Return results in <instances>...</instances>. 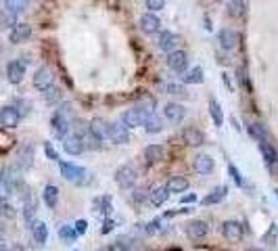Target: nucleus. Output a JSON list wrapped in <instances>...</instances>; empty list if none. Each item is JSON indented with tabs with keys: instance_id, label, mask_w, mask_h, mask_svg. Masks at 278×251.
I'll return each instance as SVG.
<instances>
[{
	"instance_id": "nucleus-1",
	"label": "nucleus",
	"mask_w": 278,
	"mask_h": 251,
	"mask_svg": "<svg viewBox=\"0 0 278 251\" xmlns=\"http://www.w3.org/2000/svg\"><path fill=\"white\" fill-rule=\"evenodd\" d=\"M72 124H74V107H72V103H61V107L53 113V118H51V126H53V132H55L57 139H65V136H69Z\"/></svg>"
},
{
	"instance_id": "nucleus-2",
	"label": "nucleus",
	"mask_w": 278,
	"mask_h": 251,
	"mask_svg": "<svg viewBox=\"0 0 278 251\" xmlns=\"http://www.w3.org/2000/svg\"><path fill=\"white\" fill-rule=\"evenodd\" d=\"M59 170H61V176L69 182H74V185H86L88 182V170L82 166L69 164V162H59Z\"/></svg>"
},
{
	"instance_id": "nucleus-3",
	"label": "nucleus",
	"mask_w": 278,
	"mask_h": 251,
	"mask_svg": "<svg viewBox=\"0 0 278 251\" xmlns=\"http://www.w3.org/2000/svg\"><path fill=\"white\" fill-rule=\"evenodd\" d=\"M149 116H151V111L141 109V107H134V109H128V111L122 113V124H124L128 130L141 128V126H145V122H147Z\"/></svg>"
},
{
	"instance_id": "nucleus-4",
	"label": "nucleus",
	"mask_w": 278,
	"mask_h": 251,
	"mask_svg": "<svg viewBox=\"0 0 278 251\" xmlns=\"http://www.w3.org/2000/svg\"><path fill=\"white\" fill-rule=\"evenodd\" d=\"M107 139L115 145H128L130 132L122 122H111V124H107Z\"/></svg>"
},
{
	"instance_id": "nucleus-5",
	"label": "nucleus",
	"mask_w": 278,
	"mask_h": 251,
	"mask_svg": "<svg viewBox=\"0 0 278 251\" xmlns=\"http://www.w3.org/2000/svg\"><path fill=\"white\" fill-rule=\"evenodd\" d=\"M15 166L21 170V172H26L34 166V145L30 143H23L19 149H17V157H15Z\"/></svg>"
},
{
	"instance_id": "nucleus-6",
	"label": "nucleus",
	"mask_w": 278,
	"mask_h": 251,
	"mask_svg": "<svg viewBox=\"0 0 278 251\" xmlns=\"http://www.w3.org/2000/svg\"><path fill=\"white\" fill-rule=\"evenodd\" d=\"M136 170H134V166H130V164H124V166H120L118 170H115V182L122 187V189H132L134 187V182H136Z\"/></svg>"
},
{
	"instance_id": "nucleus-7",
	"label": "nucleus",
	"mask_w": 278,
	"mask_h": 251,
	"mask_svg": "<svg viewBox=\"0 0 278 251\" xmlns=\"http://www.w3.org/2000/svg\"><path fill=\"white\" fill-rule=\"evenodd\" d=\"M222 237L228 243H241L243 241V224L237 220H226L222 224Z\"/></svg>"
},
{
	"instance_id": "nucleus-8",
	"label": "nucleus",
	"mask_w": 278,
	"mask_h": 251,
	"mask_svg": "<svg viewBox=\"0 0 278 251\" xmlns=\"http://www.w3.org/2000/svg\"><path fill=\"white\" fill-rule=\"evenodd\" d=\"M19 122H21V113L17 111L15 105H7V107L0 109V124H3L5 128L13 130V128L19 126Z\"/></svg>"
},
{
	"instance_id": "nucleus-9",
	"label": "nucleus",
	"mask_w": 278,
	"mask_h": 251,
	"mask_svg": "<svg viewBox=\"0 0 278 251\" xmlns=\"http://www.w3.org/2000/svg\"><path fill=\"white\" fill-rule=\"evenodd\" d=\"M166 63H168V67L172 72L182 74L184 70H187V65H189V55L184 51H172V53H168Z\"/></svg>"
},
{
	"instance_id": "nucleus-10",
	"label": "nucleus",
	"mask_w": 278,
	"mask_h": 251,
	"mask_svg": "<svg viewBox=\"0 0 278 251\" xmlns=\"http://www.w3.org/2000/svg\"><path fill=\"white\" fill-rule=\"evenodd\" d=\"M239 32L233 30V28H224L220 34H218V42L224 51H235L239 47Z\"/></svg>"
},
{
	"instance_id": "nucleus-11",
	"label": "nucleus",
	"mask_w": 278,
	"mask_h": 251,
	"mask_svg": "<svg viewBox=\"0 0 278 251\" xmlns=\"http://www.w3.org/2000/svg\"><path fill=\"white\" fill-rule=\"evenodd\" d=\"M207 233H210V226H207V222L203 220H191L187 224V235L191 241H201L207 237Z\"/></svg>"
},
{
	"instance_id": "nucleus-12",
	"label": "nucleus",
	"mask_w": 278,
	"mask_h": 251,
	"mask_svg": "<svg viewBox=\"0 0 278 251\" xmlns=\"http://www.w3.org/2000/svg\"><path fill=\"white\" fill-rule=\"evenodd\" d=\"M53 72H51V67H46V65H42V67H38L36 70V74H34V86L38 88V90H44L49 88V86H53Z\"/></svg>"
},
{
	"instance_id": "nucleus-13",
	"label": "nucleus",
	"mask_w": 278,
	"mask_h": 251,
	"mask_svg": "<svg viewBox=\"0 0 278 251\" xmlns=\"http://www.w3.org/2000/svg\"><path fill=\"white\" fill-rule=\"evenodd\" d=\"M63 149H65L67 155L78 157V155H82L86 151V143H84V139H80V136L72 134V136H65L63 139Z\"/></svg>"
},
{
	"instance_id": "nucleus-14",
	"label": "nucleus",
	"mask_w": 278,
	"mask_h": 251,
	"mask_svg": "<svg viewBox=\"0 0 278 251\" xmlns=\"http://www.w3.org/2000/svg\"><path fill=\"white\" fill-rule=\"evenodd\" d=\"M178 42H180V38L174 32L164 30L159 34V38H157V47L161 51H166V53H172V51H178Z\"/></svg>"
},
{
	"instance_id": "nucleus-15",
	"label": "nucleus",
	"mask_w": 278,
	"mask_h": 251,
	"mask_svg": "<svg viewBox=\"0 0 278 251\" xmlns=\"http://www.w3.org/2000/svg\"><path fill=\"white\" fill-rule=\"evenodd\" d=\"M0 180H3V182H7V185L15 191V189H19L21 187V170L13 164V166H5L3 168V178H0Z\"/></svg>"
},
{
	"instance_id": "nucleus-16",
	"label": "nucleus",
	"mask_w": 278,
	"mask_h": 251,
	"mask_svg": "<svg viewBox=\"0 0 278 251\" xmlns=\"http://www.w3.org/2000/svg\"><path fill=\"white\" fill-rule=\"evenodd\" d=\"M138 24H141V30L145 34H157V32H161V19L155 13H145Z\"/></svg>"
},
{
	"instance_id": "nucleus-17",
	"label": "nucleus",
	"mask_w": 278,
	"mask_h": 251,
	"mask_svg": "<svg viewBox=\"0 0 278 251\" xmlns=\"http://www.w3.org/2000/svg\"><path fill=\"white\" fill-rule=\"evenodd\" d=\"M182 141L187 143L189 147H201L205 143V134L199 128L189 126V128H184V132H182Z\"/></svg>"
},
{
	"instance_id": "nucleus-18",
	"label": "nucleus",
	"mask_w": 278,
	"mask_h": 251,
	"mask_svg": "<svg viewBox=\"0 0 278 251\" xmlns=\"http://www.w3.org/2000/svg\"><path fill=\"white\" fill-rule=\"evenodd\" d=\"M23 76H26V65L21 61H9L7 65V78L11 84H21L23 82Z\"/></svg>"
},
{
	"instance_id": "nucleus-19",
	"label": "nucleus",
	"mask_w": 278,
	"mask_h": 251,
	"mask_svg": "<svg viewBox=\"0 0 278 251\" xmlns=\"http://www.w3.org/2000/svg\"><path fill=\"white\" fill-rule=\"evenodd\" d=\"M30 36H32V26H28V24H17V26L11 30V34H9V40H11L13 44H21V42H28Z\"/></svg>"
},
{
	"instance_id": "nucleus-20",
	"label": "nucleus",
	"mask_w": 278,
	"mask_h": 251,
	"mask_svg": "<svg viewBox=\"0 0 278 251\" xmlns=\"http://www.w3.org/2000/svg\"><path fill=\"white\" fill-rule=\"evenodd\" d=\"M164 113H166V118L172 122V124H180L184 120V116H187V109H184L180 103H168L164 107Z\"/></svg>"
},
{
	"instance_id": "nucleus-21",
	"label": "nucleus",
	"mask_w": 278,
	"mask_h": 251,
	"mask_svg": "<svg viewBox=\"0 0 278 251\" xmlns=\"http://www.w3.org/2000/svg\"><path fill=\"white\" fill-rule=\"evenodd\" d=\"M195 172H199L201 176L212 174L214 172V159H212V155H205V153L197 155L195 157Z\"/></svg>"
},
{
	"instance_id": "nucleus-22",
	"label": "nucleus",
	"mask_w": 278,
	"mask_h": 251,
	"mask_svg": "<svg viewBox=\"0 0 278 251\" xmlns=\"http://www.w3.org/2000/svg\"><path fill=\"white\" fill-rule=\"evenodd\" d=\"M166 189H168V193L172 195H180V193H187V189H189V180L184 178V176H172L170 180H168V185H166Z\"/></svg>"
},
{
	"instance_id": "nucleus-23",
	"label": "nucleus",
	"mask_w": 278,
	"mask_h": 251,
	"mask_svg": "<svg viewBox=\"0 0 278 251\" xmlns=\"http://www.w3.org/2000/svg\"><path fill=\"white\" fill-rule=\"evenodd\" d=\"M42 199H44V205L49 210H55L57 208V203H59V189L55 185H49V187H44L42 191Z\"/></svg>"
},
{
	"instance_id": "nucleus-24",
	"label": "nucleus",
	"mask_w": 278,
	"mask_h": 251,
	"mask_svg": "<svg viewBox=\"0 0 278 251\" xmlns=\"http://www.w3.org/2000/svg\"><path fill=\"white\" fill-rule=\"evenodd\" d=\"M32 237L38 245H46V241H49V226L40 220H36L34 226H32Z\"/></svg>"
},
{
	"instance_id": "nucleus-25",
	"label": "nucleus",
	"mask_w": 278,
	"mask_h": 251,
	"mask_svg": "<svg viewBox=\"0 0 278 251\" xmlns=\"http://www.w3.org/2000/svg\"><path fill=\"white\" fill-rule=\"evenodd\" d=\"M260 153H262V157H264V162L272 168L276 162H278V151L268 143V141H262L260 143Z\"/></svg>"
},
{
	"instance_id": "nucleus-26",
	"label": "nucleus",
	"mask_w": 278,
	"mask_h": 251,
	"mask_svg": "<svg viewBox=\"0 0 278 251\" xmlns=\"http://www.w3.org/2000/svg\"><path fill=\"white\" fill-rule=\"evenodd\" d=\"M168 199H170V193H168L166 187H155L151 191V195H149V201H151L153 208H161V205H164Z\"/></svg>"
},
{
	"instance_id": "nucleus-27",
	"label": "nucleus",
	"mask_w": 278,
	"mask_h": 251,
	"mask_svg": "<svg viewBox=\"0 0 278 251\" xmlns=\"http://www.w3.org/2000/svg\"><path fill=\"white\" fill-rule=\"evenodd\" d=\"M226 195H228V187H226V185H220V187L212 189V193L203 199V205H216V203L224 201V199H226Z\"/></svg>"
},
{
	"instance_id": "nucleus-28",
	"label": "nucleus",
	"mask_w": 278,
	"mask_h": 251,
	"mask_svg": "<svg viewBox=\"0 0 278 251\" xmlns=\"http://www.w3.org/2000/svg\"><path fill=\"white\" fill-rule=\"evenodd\" d=\"M210 116H212V120H214V124L218 126V128H222V124H224V111H222V105L218 103V99H210Z\"/></svg>"
},
{
	"instance_id": "nucleus-29",
	"label": "nucleus",
	"mask_w": 278,
	"mask_h": 251,
	"mask_svg": "<svg viewBox=\"0 0 278 251\" xmlns=\"http://www.w3.org/2000/svg\"><path fill=\"white\" fill-rule=\"evenodd\" d=\"M164 128H166V124H164V120L157 116V113H151V116L147 118V122H145V130L149 134H157V132H161Z\"/></svg>"
},
{
	"instance_id": "nucleus-30",
	"label": "nucleus",
	"mask_w": 278,
	"mask_h": 251,
	"mask_svg": "<svg viewBox=\"0 0 278 251\" xmlns=\"http://www.w3.org/2000/svg\"><path fill=\"white\" fill-rule=\"evenodd\" d=\"M247 132L253 136L256 141H268V132H266V128H264V124H260V122H249L247 124Z\"/></svg>"
},
{
	"instance_id": "nucleus-31",
	"label": "nucleus",
	"mask_w": 278,
	"mask_h": 251,
	"mask_svg": "<svg viewBox=\"0 0 278 251\" xmlns=\"http://www.w3.org/2000/svg\"><path fill=\"white\" fill-rule=\"evenodd\" d=\"M203 80H205V76H203L201 67H193V70L184 72V76H182L184 84H203Z\"/></svg>"
},
{
	"instance_id": "nucleus-32",
	"label": "nucleus",
	"mask_w": 278,
	"mask_h": 251,
	"mask_svg": "<svg viewBox=\"0 0 278 251\" xmlns=\"http://www.w3.org/2000/svg\"><path fill=\"white\" fill-rule=\"evenodd\" d=\"M145 157L149 164H159L161 159H164V149H161L159 145H149L145 149Z\"/></svg>"
},
{
	"instance_id": "nucleus-33",
	"label": "nucleus",
	"mask_w": 278,
	"mask_h": 251,
	"mask_svg": "<svg viewBox=\"0 0 278 251\" xmlns=\"http://www.w3.org/2000/svg\"><path fill=\"white\" fill-rule=\"evenodd\" d=\"M42 97H44V103L46 105H57V103H61V88H57V86H49L42 93Z\"/></svg>"
},
{
	"instance_id": "nucleus-34",
	"label": "nucleus",
	"mask_w": 278,
	"mask_h": 251,
	"mask_svg": "<svg viewBox=\"0 0 278 251\" xmlns=\"http://www.w3.org/2000/svg\"><path fill=\"white\" fill-rule=\"evenodd\" d=\"M226 11H228L230 17H235V19L243 17L245 15V0H228Z\"/></svg>"
},
{
	"instance_id": "nucleus-35",
	"label": "nucleus",
	"mask_w": 278,
	"mask_h": 251,
	"mask_svg": "<svg viewBox=\"0 0 278 251\" xmlns=\"http://www.w3.org/2000/svg\"><path fill=\"white\" fill-rule=\"evenodd\" d=\"M28 5H30V0H5V9L9 13H13V15L23 13L28 9Z\"/></svg>"
},
{
	"instance_id": "nucleus-36",
	"label": "nucleus",
	"mask_w": 278,
	"mask_h": 251,
	"mask_svg": "<svg viewBox=\"0 0 278 251\" xmlns=\"http://www.w3.org/2000/svg\"><path fill=\"white\" fill-rule=\"evenodd\" d=\"M59 237H61L65 243H74V241L78 239V233H76V228H74L72 224H63V226L59 228Z\"/></svg>"
},
{
	"instance_id": "nucleus-37",
	"label": "nucleus",
	"mask_w": 278,
	"mask_h": 251,
	"mask_svg": "<svg viewBox=\"0 0 278 251\" xmlns=\"http://www.w3.org/2000/svg\"><path fill=\"white\" fill-rule=\"evenodd\" d=\"M34 216H36V203H34V199H30V201H26V205H23V218H26V224L32 228L34 226Z\"/></svg>"
},
{
	"instance_id": "nucleus-38",
	"label": "nucleus",
	"mask_w": 278,
	"mask_h": 251,
	"mask_svg": "<svg viewBox=\"0 0 278 251\" xmlns=\"http://www.w3.org/2000/svg\"><path fill=\"white\" fill-rule=\"evenodd\" d=\"M149 195H151V189H147V187H138V189L132 193V201H134V203H145V201L149 199Z\"/></svg>"
},
{
	"instance_id": "nucleus-39",
	"label": "nucleus",
	"mask_w": 278,
	"mask_h": 251,
	"mask_svg": "<svg viewBox=\"0 0 278 251\" xmlns=\"http://www.w3.org/2000/svg\"><path fill=\"white\" fill-rule=\"evenodd\" d=\"M228 172H230V176H233V180H235L237 187H245L243 176H241V172H239V168H237L235 164H228Z\"/></svg>"
},
{
	"instance_id": "nucleus-40",
	"label": "nucleus",
	"mask_w": 278,
	"mask_h": 251,
	"mask_svg": "<svg viewBox=\"0 0 278 251\" xmlns=\"http://www.w3.org/2000/svg\"><path fill=\"white\" fill-rule=\"evenodd\" d=\"M3 24L13 30V28L17 26V15H13V13H9V11L5 9V11H3V21H0V26H3Z\"/></svg>"
},
{
	"instance_id": "nucleus-41",
	"label": "nucleus",
	"mask_w": 278,
	"mask_h": 251,
	"mask_svg": "<svg viewBox=\"0 0 278 251\" xmlns=\"http://www.w3.org/2000/svg\"><path fill=\"white\" fill-rule=\"evenodd\" d=\"M0 216H3V218H15V208H13V205L11 203H0Z\"/></svg>"
},
{
	"instance_id": "nucleus-42",
	"label": "nucleus",
	"mask_w": 278,
	"mask_h": 251,
	"mask_svg": "<svg viewBox=\"0 0 278 251\" xmlns=\"http://www.w3.org/2000/svg\"><path fill=\"white\" fill-rule=\"evenodd\" d=\"M107 251H132V247H130V245H128V243L124 241V237H122V239H120L118 243L109 245V247H107Z\"/></svg>"
},
{
	"instance_id": "nucleus-43",
	"label": "nucleus",
	"mask_w": 278,
	"mask_h": 251,
	"mask_svg": "<svg viewBox=\"0 0 278 251\" xmlns=\"http://www.w3.org/2000/svg\"><path fill=\"white\" fill-rule=\"evenodd\" d=\"M11 193H13V189H11L9 185H7V182H3V180H0V203H5V201H9Z\"/></svg>"
},
{
	"instance_id": "nucleus-44",
	"label": "nucleus",
	"mask_w": 278,
	"mask_h": 251,
	"mask_svg": "<svg viewBox=\"0 0 278 251\" xmlns=\"http://www.w3.org/2000/svg\"><path fill=\"white\" fill-rule=\"evenodd\" d=\"M166 7V0H147V9L149 13H157Z\"/></svg>"
},
{
	"instance_id": "nucleus-45",
	"label": "nucleus",
	"mask_w": 278,
	"mask_h": 251,
	"mask_svg": "<svg viewBox=\"0 0 278 251\" xmlns=\"http://www.w3.org/2000/svg\"><path fill=\"white\" fill-rule=\"evenodd\" d=\"M168 93L170 95H180V97H187V88L182 84H168Z\"/></svg>"
},
{
	"instance_id": "nucleus-46",
	"label": "nucleus",
	"mask_w": 278,
	"mask_h": 251,
	"mask_svg": "<svg viewBox=\"0 0 278 251\" xmlns=\"http://www.w3.org/2000/svg\"><path fill=\"white\" fill-rule=\"evenodd\" d=\"M44 153H46L49 159H53V162H59V155H57V151H55V147L51 143H44Z\"/></svg>"
},
{
	"instance_id": "nucleus-47",
	"label": "nucleus",
	"mask_w": 278,
	"mask_h": 251,
	"mask_svg": "<svg viewBox=\"0 0 278 251\" xmlns=\"http://www.w3.org/2000/svg\"><path fill=\"white\" fill-rule=\"evenodd\" d=\"M74 228H76L78 235H84V233L88 231V222H86V220H78V222L74 224Z\"/></svg>"
},
{
	"instance_id": "nucleus-48",
	"label": "nucleus",
	"mask_w": 278,
	"mask_h": 251,
	"mask_svg": "<svg viewBox=\"0 0 278 251\" xmlns=\"http://www.w3.org/2000/svg\"><path fill=\"white\" fill-rule=\"evenodd\" d=\"M237 80H239L241 86H245V82H247V72H245V67H239V70H237Z\"/></svg>"
},
{
	"instance_id": "nucleus-49",
	"label": "nucleus",
	"mask_w": 278,
	"mask_h": 251,
	"mask_svg": "<svg viewBox=\"0 0 278 251\" xmlns=\"http://www.w3.org/2000/svg\"><path fill=\"white\" fill-rule=\"evenodd\" d=\"M113 226H115V222H113L111 218H107V220H105V226H103V233L107 235V233L111 231V228H113Z\"/></svg>"
},
{
	"instance_id": "nucleus-50",
	"label": "nucleus",
	"mask_w": 278,
	"mask_h": 251,
	"mask_svg": "<svg viewBox=\"0 0 278 251\" xmlns=\"http://www.w3.org/2000/svg\"><path fill=\"white\" fill-rule=\"evenodd\" d=\"M193 201H197V195H195V193L184 195V197H182V203H193Z\"/></svg>"
},
{
	"instance_id": "nucleus-51",
	"label": "nucleus",
	"mask_w": 278,
	"mask_h": 251,
	"mask_svg": "<svg viewBox=\"0 0 278 251\" xmlns=\"http://www.w3.org/2000/svg\"><path fill=\"white\" fill-rule=\"evenodd\" d=\"M5 237H7V228H5V224L0 222V243L5 241Z\"/></svg>"
},
{
	"instance_id": "nucleus-52",
	"label": "nucleus",
	"mask_w": 278,
	"mask_h": 251,
	"mask_svg": "<svg viewBox=\"0 0 278 251\" xmlns=\"http://www.w3.org/2000/svg\"><path fill=\"white\" fill-rule=\"evenodd\" d=\"M222 80H224V84L228 86V90H233V84H230V80H228V74H222Z\"/></svg>"
},
{
	"instance_id": "nucleus-53",
	"label": "nucleus",
	"mask_w": 278,
	"mask_h": 251,
	"mask_svg": "<svg viewBox=\"0 0 278 251\" xmlns=\"http://www.w3.org/2000/svg\"><path fill=\"white\" fill-rule=\"evenodd\" d=\"M11 251H26V249H23L21 245H13V247H11Z\"/></svg>"
},
{
	"instance_id": "nucleus-54",
	"label": "nucleus",
	"mask_w": 278,
	"mask_h": 251,
	"mask_svg": "<svg viewBox=\"0 0 278 251\" xmlns=\"http://www.w3.org/2000/svg\"><path fill=\"white\" fill-rule=\"evenodd\" d=\"M0 251H11V247H7L5 243H0Z\"/></svg>"
},
{
	"instance_id": "nucleus-55",
	"label": "nucleus",
	"mask_w": 278,
	"mask_h": 251,
	"mask_svg": "<svg viewBox=\"0 0 278 251\" xmlns=\"http://www.w3.org/2000/svg\"><path fill=\"white\" fill-rule=\"evenodd\" d=\"M249 251H262V249H260V247H251Z\"/></svg>"
},
{
	"instance_id": "nucleus-56",
	"label": "nucleus",
	"mask_w": 278,
	"mask_h": 251,
	"mask_svg": "<svg viewBox=\"0 0 278 251\" xmlns=\"http://www.w3.org/2000/svg\"><path fill=\"white\" fill-rule=\"evenodd\" d=\"M274 195H276V199H278V189H276V191H274Z\"/></svg>"
},
{
	"instance_id": "nucleus-57",
	"label": "nucleus",
	"mask_w": 278,
	"mask_h": 251,
	"mask_svg": "<svg viewBox=\"0 0 278 251\" xmlns=\"http://www.w3.org/2000/svg\"><path fill=\"white\" fill-rule=\"evenodd\" d=\"M0 28H3V26H0Z\"/></svg>"
}]
</instances>
